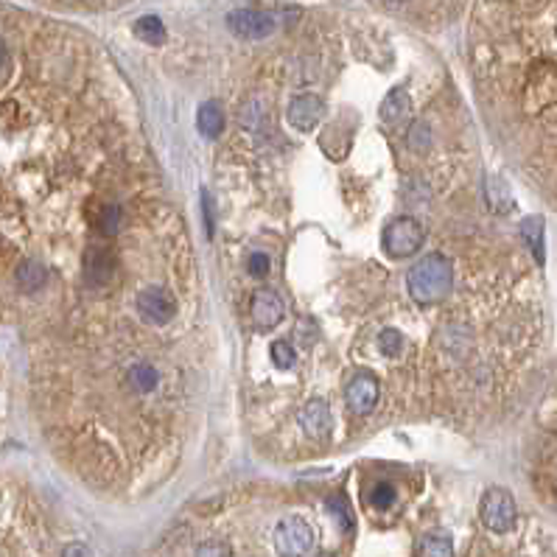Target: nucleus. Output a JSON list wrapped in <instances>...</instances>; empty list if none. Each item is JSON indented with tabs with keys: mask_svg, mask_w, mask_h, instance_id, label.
<instances>
[{
	"mask_svg": "<svg viewBox=\"0 0 557 557\" xmlns=\"http://www.w3.org/2000/svg\"><path fill=\"white\" fill-rule=\"evenodd\" d=\"M406 286H409L412 300L420 303V305H435V303L445 300L451 295V286H453L451 258H445L440 253L426 255L423 261H418L415 266H412Z\"/></svg>",
	"mask_w": 557,
	"mask_h": 557,
	"instance_id": "f257e3e1",
	"label": "nucleus"
},
{
	"mask_svg": "<svg viewBox=\"0 0 557 557\" xmlns=\"http://www.w3.org/2000/svg\"><path fill=\"white\" fill-rule=\"evenodd\" d=\"M314 546V529L300 515H288L275 527V552L278 557H305Z\"/></svg>",
	"mask_w": 557,
	"mask_h": 557,
	"instance_id": "f03ea898",
	"label": "nucleus"
},
{
	"mask_svg": "<svg viewBox=\"0 0 557 557\" xmlns=\"http://www.w3.org/2000/svg\"><path fill=\"white\" fill-rule=\"evenodd\" d=\"M135 308H137V317L146 322V325H169L177 312H179V303L174 295H169L166 288L160 286H149L143 288V292H137L135 297Z\"/></svg>",
	"mask_w": 557,
	"mask_h": 557,
	"instance_id": "7ed1b4c3",
	"label": "nucleus"
},
{
	"mask_svg": "<svg viewBox=\"0 0 557 557\" xmlns=\"http://www.w3.org/2000/svg\"><path fill=\"white\" fill-rule=\"evenodd\" d=\"M423 238H426V233H423L420 221L401 216L395 221H389V227L384 230V250L389 258H406V255L420 250Z\"/></svg>",
	"mask_w": 557,
	"mask_h": 557,
	"instance_id": "20e7f679",
	"label": "nucleus"
},
{
	"mask_svg": "<svg viewBox=\"0 0 557 557\" xmlns=\"http://www.w3.org/2000/svg\"><path fill=\"white\" fill-rule=\"evenodd\" d=\"M482 524L490 529V532H510L515 527V519H519V512H515V502L512 496L504 490V487H490L482 499Z\"/></svg>",
	"mask_w": 557,
	"mask_h": 557,
	"instance_id": "39448f33",
	"label": "nucleus"
},
{
	"mask_svg": "<svg viewBox=\"0 0 557 557\" xmlns=\"http://www.w3.org/2000/svg\"><path fill=\"white\" fill-rule=\"evenodd\" d=\"M227 26L241 39H263L270 37L278 26L275 14L258 12V9H238L233 14H227Z\"/></svg>",
	"mask_w": 557,
	"mask_h": 557,
	"instance_id": "423d86ee",
	"label": "nucleus"
},
{
	"mask_svg": "<svg viewBox=\"0 0 557 557\" xmlns=\"http://www.w3.org/2000/svg\"><path fill=\"white\" fill-rule=\"evenodd\" d=\"M347 406L356 412V415H370L376 406H378V398H381V387H378V378L370 376V373H359L353 381L347 384Z\"/></svg>",
	"mask_w": 557,
	"mask_h": 557,
	"instance_id": "0eeeda50",
	"label": "nucleus"
},
{
	"mask_svg": "<svg viewBox=\"0 0 557 557\" xmlns=\"http://www.w3.org/2000/svg\"><path fill=\"white\" fill-rule=\"evenodd\" d=\"M115 280V255L107 246H90L85 253V283L90 288H107Z\"/></svg>",
	"mask_w": 557,
	"mask_h": 557,
	"instance_id": "6e6552de",
	"label": "nucleus"
},
{
	"mask_svg": "<svg viewBox=\"0 0 557 557\" xmlns=\"http://www.w3.org/2000/svg\"><path fill=\"white\" fill-rule=\"evenodd\" d=\"M322 112H325L322 98L300 96V98L292 101V104H288V123H292V127L300 129V132H308V129L317 127V121L322 118Z\"/></svg>",
	"mask_w": 557,
	"mask_h": 557,
	"instance_id": "1a4fd4ad",
	"label": "nucleus"
},
{
	"mask_svg": "<svg viewBox=\"0 0 557 557\" xmlns=\"http://www.w3.org/2000/svg\"><path fill=\"white\" fill-rule=\"evenodd\" d=\"M253 322L258 328H275L280 320H283V300L272 292V288H261V292H255L253 297Z\"/></svg>",
	"mask_w": 557,
	"mask_h": 557,
	"instance_id": "9d476101",
	"label": "nucleus"
},
{
	"mask_svg": "<svg viewBox=\"0 0 557 557\" xmlns=\"http://www.w3.org/2000/svg\"><path fill=\"white\" fill-rule=\"evenodd\" d=\"M127 387L132 395H152V392H157L160 387V370L146 362V359H140V362H132L127 367Z\"/></svg>",
	"mask_w": 557,
	"mask_h": 557,
	"instance_id": "9b49d317",
	"label": "nucleus"
},
{
	"mask_svg": "<svg viewBox=\"0 0 557 557\" xmlns=\"http://www.w3.org/2000/svg\"><path fill=\"white\" fill-rule=\"evenodd\" d=\"M300 426L305 428L308 437H328L331 435V412H328L325 401H308L300 412Z\"/></svg>",
	"mask_w": 557,
	"mask_h": 557,
	"instance_id": "f8f14e48",
	"label": "nucleus"
},
{
	"mask_svg": "<svg viewBox=\"0 0 557 557\" xmlns=\"http://www.w3.org/2000/svg\"><path fill=\"white\" fill-rule=\"evenodd\" d=\"M48 280V270L39 261H23L17 266V286L23 288L26 295H34L46 286Z\"/></svg>",
	"mask_w": 557,
	"mask_h": 557,
	"instance_id": "ddd939ff",
	"label": "nucleus"
},
{
	"mask_svg": "<svg viewBox=\"0 0 557 557\" xmlns=\"http://www.w3.org/2000/svg\"><path fill=\"white\" fill-rule=\"evenodd\" d=\"M521 238L527 241V250L532 258L544 263V219L541 216H529L521 221Z\"/></svg>",
	"mask_w": 557,
	"mask_h": 557,
	"instance_id": "4468645a",
	"label": "nucleus"
},
{
	"mask_svg": "<svg viewBox=\"0 0 557 557\" xmlns=\"http://www.w3.org/2000/svg\"><path fill=\"white\" fill-rule=\"evenodd\" d=\"M406 112H409V93H406L403 87L389 90L387 98L381 101V121L395 123V121H401Z\"/></svg>",
	"mask_w": 557,
	"mask_h": 557,
	"instance_id": "2eb2a0df",
	"label": "nucleus"
},
{
	"mask_svg": "<svg viewBox=\"0 0 557 557\" xmlns=\"http://www.w3.org/2000/svg\"><path fill=\"white\" fill-rule=\"evenodd\" d=\"M196 127L204 137H219L221 129H224V115L219 110V104L208 101V104L199 107V115H196Z\"/></svg>",
	"mask_w": 557,
	"mask_h": 557,
	"instance_id": "dca6fc26",
	"label": "nucleus"
},
{
	"mask_svg": "<svg viewBox=\"0 0 557 557\" xmlns=\"http://www.w3.org/2000/svg\"><path fill=\"white\" fill-rule=\"evenodd\" d=\"M418 557H453V544L445 535H423L415 546Z\"/></svg>",
	"mask_w": 557,
	"mask_h": 557,
	"instance_id": "f3484780",
	"label": "nucleus"
},
{
	"mask_svg": "<svg viewBox=\"0 0 557 557\" xmlns=\"http://www.w3.org/2000/svg\"><path fill=\"white\" fill-rule=\"evenodd\" d=\"M96 224H98V233L101 236H107V238L118 236V230L123 227V208H121L118 202L104 204V208H101V213H98V219H96Z\"/></svg>",
	"mask_w": 557,
	"mask_h": 557,
	"instance_id": "a211bd4d",
	"label": "nucleus"
},
{
	"mask_svg": "<svg viewBox=\"0 0 557 557\" xmlns=\"http://www.w3.org/2000/svg\"><path fill=\"white\" fill-rule=\"evenodd\" d=\"M135 34L143 39V43H149V46H160L162 39H166V26H162V20L160 17H140L137 23H135Z\"/></svg>",
	"mask_w": 557,
	"mask_h": 557,
	"instance_id": "6ab92c4d",
	"label": "nucleus"
},
{
	"mask_svg": "<svg viewBox=\"0 0 557 557\" xmlns=\"http://www.w3.org/2000/svg\"><path fill=\"white\" fill-rule=\"evenodd\" d=\"M378 350L387 359H398L403 350V334L395 331V328H384L378 334Z\"/></svg>",
	"mask_w": 557,
	"mask_h": 557,
	"instance_id": "aec40b11",
	"label": "nucleus"
},
{
	"mask_svg": "<svg viewBox=\"0 0 557 557\" xmlns=\"http://www.w3.org/2000/svg\"><path fill=\"white\" fill-rule=\"evenodd\" d=\"M395 496H398V490L389 482H378L373 487V493H370V504H373L376 510H389L392 504H395Z\"/></svg>",
	"mask_w": 557,
	"mask_h": 557,
	"instance_id": "412c9836",
	"label": "nucleus"
},
{
	"mask_svg": "<svg viewBox=\"0 0 557 557\" xmlns=\"http://www.w3.org/2000/svg\"><path fill=\"white\" fill-rule=\"evenodd\" d=\"M270 353H272V362H275L278 370H288V367H295V362H297L295 347L288 345V342H283V339L270 347Z\"/></svg>",
	"mask_w": 557,
	"mask_h": 557,
	"instance_id": "4be33fe9",
	"label": "nucleus"
},
{
	"mask_svg": "<svg viewBox=\"0 0 557 557\" xmlns=\"http://www.w3.org/2000/svg\"><path fill=\"white\" fill-rule=\"evenodd\" d=\"M328 510H331V512L337 515V521H342V527H345L347 532L353 529V512H350L345 496H334L331 502H328Z\"/></svg>",
	"mask_w": 557,
	"mask_h": 557,
	"instance_id": "5701e85b",
	"label": "nucleus"
},
{
	"mask_svg": "<svg viewBox=\"0 0 557 557\" xmlns=\"http://www.w3.org/2000/svg\"><path fill=\"white\" fill-rule=\"evenodd\" d=\"M270 258H266L263 253H253L250 255V261H246V270H250V275H255V278H263L266 272H270Z\"/></svg>",
	"mask_w": 557,
	"mask_h": 557,
	"instance_id": "b1692460",
	"label": "nucleus"
},
{
	"mask_svg": "<svg viewBox=\"0 0 557 557\" xmlns=\"http://www.w3.org/2000/svg\"><path fill=\"white\" fill-rule=\"evenodd\" d=\"M426 137H428V127L420 121V123H415V127H412V132H409V146H412V149H418V152L426 149V146H428V140H426Z\"/></svg>",
	"mask_w": 557,
	"mask_h": 557,
	"instance_id": "393cba45",
	"label": "nucleus"
},
{
	"mask_svg": "<svg viewBox=\"0 0 557 557\" xmlns=\"http://www.w3.org/2000/svg\"><path fill=\"white\" fill-rule=\"evenodd\" d=\"M196 557H233V554H230V546H227V544L211 541V544H202L196 549Z\"/></svg>",
	"mask_w": 557,
	"mask_h": 557,
	"instance_id": "a878e982",
	"label": "nucleus"
},
{
	"mask_svg": "<svg viewBox=\"0 0 557 557\" xmlns=\"http://www.w3.org/2000/svg\"><path fill=\"white\" fill-rule=\"evenodd\" d=\"M62 557H90V549L85 544H68L65 552H62Z\"/></svg>",
	"mask_w": 557,
	"mask_h": 557,
	"instance_id": "bb28decb",
	"label": "nucleus"
},
{
	"mask_svg": "<svg viewBox=\"0 0 557 557\" xmlns=\"http://www.w3.org/2000/svg\"><path fill=\"white\" fill-rule=\"evenodd\" d=\"M6 62H9V48H6V43H4V37H0V71L6 68Z\"/></svg>",
	"mask_w": 557,
	"mask_h": 557,
	"instance_id": "cd10ccee",
	"label": "nucleus"
},
{
	"mask_svg": "<svg viewBox=\"0 0 557 557\" xmlns=\"http://www.w3.org/2000/svg\"><path fill=\"white\" fill-rule=\"evenodd\" d=\"M317 557H337V554H331V552H322V554H317Z\"/></svg>",
	"mask_w": 557,
	"mask_h": 557,
	"instance_id": "c85d7f7f",
	"label": "nucleus"
},
{
	"mask_svg": "<svg viewBox=\"0 0 557 557\" xmlns=\"http://www.w3.org/2000/svg\"><path fill=\"white\" fill-rule=\"evenodd\" d=\"M389 4H406V0H389Z\"/></svg>",
	"mask_w": 557,
	"mask_h": 557,
	"instance_id": "c756f323",
	"label": "nucleus"
}]
</instances>
